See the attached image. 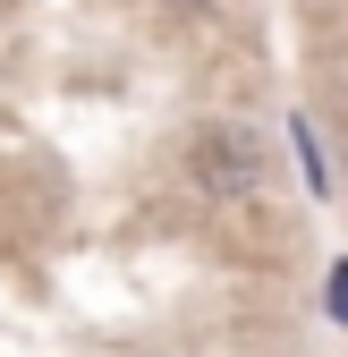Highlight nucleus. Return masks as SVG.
<instances>
[{
	"label": "nucleus",
	"mask_w": 348,
	"mask_h": 357,
	"mask_svg": "<svg viewBox=\"0 0 348 357\" xmlns=\"http://www.w3.org/2000/svg\"><path fill=\"white\" fill-rule=\"evenodd\" d=\"M187 170H196V188H212V196H255V188H264V162H255V145L238 137V128H204V137L187 145Z\"/></svg>",
	"instance_id": "f257e3e1"
},
{
	"label": "nucleus",
	"mask_w": 348,
	"mask_h": 357,
	"mask_svg": "<svg viewBox=\"0 0 348 357\" xmlns=\"http://www.w3.org/2000/svg\"><path fill=\"white\" fill-rule=\"evenodd\" d=\"M331 306H340V315H348V273H340V281H331Z\"/></svg>",
	"instance_id": "f03ea898"
},
{
	"label": "nucleus",
	"mask_w": 348,
	"mask_h": 357,
	"mask_svg": "<svg viewBox=\"0 0 348 357\" xmlns=\"http://www.w3.org/2000/svg\"><path fill=\"white\" fill-rule=\"evenodd\" d=\"M170 9H204V0H170Z\"/></svg>",
	"instance_id": "7ed1b4c3"
}]
</instances>
